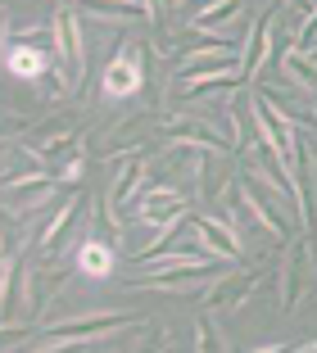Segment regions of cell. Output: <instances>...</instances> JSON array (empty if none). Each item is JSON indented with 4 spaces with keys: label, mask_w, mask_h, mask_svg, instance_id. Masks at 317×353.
<instances>
[{
    "label": "cell",
    "mask_w": 317,
    "mask_h": 353,
    "mask_svg": "<svg viewBox=\"0 0 317 353\" xmlns=\"http://www.w3.org/2000/svg\"><path fill=\"white\" fill-rule=\"evenodd\" d=\"M132 326H141L136 312H82V317H64V322L41 326L46 335H37V340H5V349H68V344L95 349L109 335L132 331Z\"/></svg>",
    "instance_id": "obj_1"
},
{
    "label": "cell",
    "mask_w": 317,
    "mask_h": 353,
    "mask_svg": "<svg viewBox=\"0 0 317 353\" xmlns=\"http://www.w3.org/2000/svg\"><path fill=\"white\" fill-rule=\"evenodd\" d=\"M154 41H141V37H123L113 59L104 63L100 73V100L104 104H123V100H136V95L150 91V77H154Z\"/></svg>",
    "instance_id": "obj_2"
},
{
    "label": "cell",
    "mask_w": 317,
    "mask_h": 353,
    "mask_svg": "<svg viewBox=\"0 0 317 353\" xmlns=\"http://www.w3.org/2000/svg\"><path fill=\"white\" fill-rule=\"evenodd\" d=\"M313 285H317V236H313V231H299V236L286 240L276 308H281V312H299V303L313 294Z\"/></svg>",
    "instance_id": "obj_3"
},
{
    "label": "cell",
    "mask_w": 317,
    "mask_h": 353,
    "mask_svg": "<svg viewBox=\"0 0 317 353\" xmlns=\"http://www.w3.org/2000/svg\"><path fill=\"white\" fill-rule=\"evenodd\" d=\"M50 46H55L64 82H68V95H77L82 82H86V41H82V19H77V5H73V0H59V5H55Z\"/></svg>",
    "instance_id": "obj_4"
},
{
    "label": "cell",
    "mask_w": 317,
    "mask_h": 353,
    "mask_svg": "<svg viewBox=\"0 0 317 353\" xmlns=\"http://www.w3.org/2000/svg\"><path fill=\"white\" fill-rule=\"evenodd\" d=\"M86 204H91V195H86V190H73V195L55 208V218L41 222V236L32 245V259L37 263H64L68 259V245L86 231Z\"/></svg>",
    "instance_id": "obj_5"
},
{
    "label": "cell",
    "mask_w": 317,
    "mask_h": 353,
    "mask_svg": "<svg viewBox=\"0 0 317 353\" xmlns=\"http://www.w3.org/2000/svg\"><path fill=\"white\" fill-rule=\"evenodd\" d=\"M182 213H191V195L182 186H168V181H145L136 190V199L127 204V222H141V227L159 231L168 222H177Z\"/></svg>",
    "instance_id": "obj_6"
},
{
    "label": "cell",
    "mask_w": 317,
    "mask_h": 353,
    "mask_svg": "<svg viewBox=\"0 0 317 353\" xmlns=\"http://www.w3.org/2000/svg\"><path fill=\"white\" fill-rule=\"evenodd\" d=\"M159 136H168L173 145H200V150H222V154L236 150V136L222 132V127H213V118L200 114V109H186V114H177V118L164 114Z\"/></svg>",
    "instance_id": "obj_7"
},
{
    "label": "cell",
    "mask_w": 317,
    "mask_h": 353,
    "mask_svg": "<svg viewBox=\"0 0 317 353\" xmlns=\"http://www.w3.org/2000/svg\"><path fill=\"white\" fill-rule=\"evenodd\" d=\"M281 0H267L263 10L249 19V28H245V46H240V73H245V82H254L258 73H263V63H267V54H272V37H276V28H281Z\"/></svg>",
    "instance_id": "obj_8"
},
{
    "label": "cell",
    "mask_w": 317,
    "mask_h": 353,
    "mask_svg": "<svg viewBox=\"0 0 317 353\" xmlns=\"http://www.w3.org/2000/svg\"><path fill=\"white\" fill-rule=\"evenodd\" d=\"M258 281H263V268H240V272H227V276H213L204 285V303L209 312H231L258 290Z\"/></svg>",
    "instance_id": "obj_9"
},
{
    "label": "cell",
    "mask_w": 317,
    "mask_h": 353,
    "mask_svg": "<svg viewBox=\"0 0 317 353\" xmlns=\"http://www.w3.org/2000/svg\"><path fill=\"white\" fill-rule=\"evenodd\" d=\"M195 236H200V245L222 263H236L245 254V236L236 231V222L213 218V213H200V218H195Z\"/></svg>",
    "instance_id": "obj_10"
},
{
    "label": "cell",
    "mask_w": 317,
    "mask_h": 353,
    "mask_svg": "<svg viewBox=\"0 0 317 353\" xmlns=\"http://www.w3.org/2000/svg\"><path fill=\"white\" fill-rule=\"evenodd\" d=\"M55 63H59V59H55V46L46 50V46H37V41H5V68H10L14 77L41 82Z\"/></svg>",
    "instance_id": "obj_11"
},
{
    "label": "cell",
    "mask_w": 317,
    "mask_h": 353,
    "mask_svg": "<svg viewBox=\"0 0 317 353\" xmlns=\"http://www.w3.org/2000/svg\"><path fill=\"white\" fill-rule=\"evenodd\" d=\"M59 176H46V181H32V186H23V195L19 190H5V218L10 222H23V218H32L41 204H50L55 195H59Z\"/></svg>",
    "instance_id": "obj_12"
},
{
    "label": "cell",
    "mask_w": 317,
    "mask_h": 353,
    "mask_svg": "<svg viewBox=\"0 0 317 353\" xmlns=\"http://www.w3.org/2000/svg\"><path fill=\"white\" fill-rule=\"evenodd\" d=\"M240 0H200V10L186 14V28L195 32H213V37H222V28H231L236 19H240Z\"/></svg>",
    "instance_id": "obj_13"
},
{
    "label": "cell",
    "mask_w": 317,
    "mask_h": 353,
    "mask_svg": "<svg viewBox=\"0 0 317 353\" xmlns=\"http://www.w3.org/2000/svg\"><path fill=\"white\" fill-rule=\"evenodd\" d=\"M276 68H281V77H286V82L304 86L308 95H317V50H299V46L276 50Z\"/></svg>",
    "instance_id": "obj_14"
},
{
    "label": "cell",
    "mask_w": 317,
    "mask_h": 353,
    "mask_svg": "<svg viewBox=\"0 0 317 353\" xmlns=\"http://www.w3.org/2000/svg\"><path fill=\"white\" fill-rule=\"evenodd\" d=\"M113 250H118V245H104V240H82V245H77V254H73V259H77V272H86V276H109L113 272Z\"/></svg>",
    "instance_id": "obj_15"
},
{
    "label": "cell",
    "mask_w": 317,
    "mask_h": 353,
    "mask_svg": "<svg viewBox=\"0 0 317 353\" xmlns=\"http://www.w3.org/2000/svg\"><path fill=\"white\" fill-rule=\"evenodd\" d=\"M218 312H200L195 317V349H231V340H227L222 331H218V322H213Z\"/></svg>",
    "instance_id": "obj_16"
},
{
    "label": "cell",
    "mask_w": 317,
    "mask_h": 353,
    "mask_svg": "<svg viewBox=\"0 0 317 353\" xmlns=\"http://www.w3.org/2000/svg\"><path fill=\"white\" fill-rule=\"evenodd\" d=\"M299 50H317V5L304 14V23H299V37H295Z\"/></svg>",
    "instance_id": "obj_17"
},
{
    "label": "cell",
    "mask_w": 317,
    "mask_h": 353,
    "mask_svg": "<svg viewBox=\"0 0 317 353\" xmlns=\"http://www.w3.org/2000/svg\"><path fill=\"white\" fill-rule=\"evenodd\" d=\"M77 5H86V0H77ZM132 5H145V10L154 14V23H159V0H132Z\"/></svg>",
    "instance_id": "obj_18"
}]
</instances>
